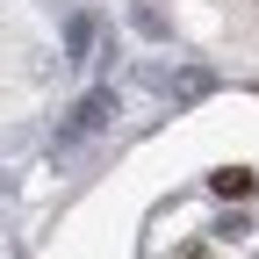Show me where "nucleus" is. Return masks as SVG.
<instances>
[{"label":"nucleus","mask_w":259,"mask_h":259,"mask_svg":"<svg viewBox=\"0 0 259 259\" xmlns=\"http://www.w3.org/2000/svg\"><path fill=\"white\" fill-rule=\"evenodd\" d=\"M144 87L173 94V101H202V94H216V72L209 65H144Z\"/></svg>","instance_id":"f257e3e1"},{"label":"nucleus","mask_w":259,"mask_h":259,"mask_svg":"<svg viewBox=\"0 0 259 259\" xmlns=\"http://www.w3.org/2000/svg\"><path fill=\"white\" fill-rule=\"evenodd\" d=\"M108 115H115V87H94L87 101H79L72 115L58 122V151H72L79 137H94V130H108Z\"/></svg>","instance_id":"f03ea898"},{"label":"nucleus","mask_w":259,"mask_h":259,"mask_svg":"<svg viewBox=\"0 0 259 259\" xmlns=\"http://www.w3.org/2000/svg\"><path fill=\"white\" fill-rule=\"evenodd\" d=\"M209 187H216V194H245V187H252V173H238V166H231V173H216Z\"/></svg>","instance_id":"20e7f679"},{"label":"nucleus","mask_w":259,"mask_h":259,"mask_svg":"<svg viewBox=\"0 0 259 259\" xmlns=\"http://www.w3.org/2000/svg\"><path fill=\"white\" fill-rule=\"evenodd\" d=\"M87 51H94V15H72L65 22V65H94Z\"/></svg>","instance_id":"7ed1b4c3"}]
</instances>
